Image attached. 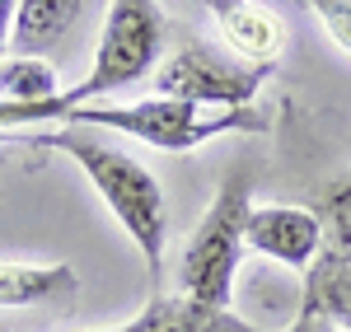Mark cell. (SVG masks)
<instances>
[{"instance_id":"6da1fadb","label":"cell","mask_w":351,"mask_h":332,"mask_svg":"<svg viewBox=\"0 0 351 332\" xmlns=\"http://www.w3.org/2000/svg\"><path fill=\"white\" fill-rule=\"evenodd\" d=\"M28 140L43 145V150H61L66 159H75L84 168V178L94 183V192L108 201V211L127 229V239L141 248L145 272H150V290L160 295L164 239H169V196L155 183V173L141 159H132L127 150H117L112 140L94 136L84 127H43Z\"/></svg>"},{"instance_id":"7a4b0ae2","label":"cell","mask_w":351,"mask_h":332,"mask_svg":"<svg viewBox=\"0 0 351 332\" xmlns=\"http://www.w3.org/2000/svg\"><path fill=\"white\" fill-rule=\"evenodd\" d=\"M66 127H84V131H122L132 140H145L155 150H169V155H183V150H197L216 136H230V131H267V117L258 108H234V112H211L197 108V103H183V99H136V103H89V108H75L61 117Z\"/></svg>"},{"instance_id":"3957f363","label":"cell","mask_w":351,"mask_h":332,"mask_svg":"<svg viewBox=\"0 0 351 332\" xmlns=\"http://www.w3.org/2000/svg\"><path fill=\"white\" fill-rule=\"evenodd\" d=\"M248 211H253V178L248 168H230L225 183L216 188L211 206L202 225L192 229L183 262H178V295H188L197 305H216L230 309L234 295V277H239V257H243V229H248Z\"/></svg>"},{"instance_id":"277c9868","label":"cell","mask_w":351,"mask_h":332,"mask_svg":"<svg viewBox=\"0 0 351 332\" xmlns=\"http://www.w3.org/2000/svg\"><path fill=\"white\" fill-rule=\"evenodd\" d=\"M164 33H169V19H164V10L155 0H108L104 33H99V52H94L89 75L75 89H61L66 112L89 108L94 99L145 80L150 66L164 52Z\"/></svg>"},{"instance_id":"5b68a950","label":"cell","mask_w":351,"mask_h":332,"mask_svg":"<svg viewBox=\"0 0 351 332\" xmlns=\"http://www.w3.org/2000/svg\"><path fill=\"white\" fill-rule=\"evenodd\" d=\"M271 71L276 66H248L234 52L188 42L164 61V71L155 75V89L164 99H183V103H197V108H211V112H234V108H253V99L267 84Z\"/></svg>"},{"instance_id":"8992f818","label":"cell","mask_w":351,"mask_h":332,"mask_svg":"<svg viewBox=\"0 0 351 332\" xmlns=\"http://www.w3.org/2000/svg\"><path fill=\"white\" fill-rule=\"evenodd\" d=\"M243 244L271 262H281V267L309 272L324 253V229H319V216L309 206H253Z\"/></svg>"},{"instance_id":"52a82bcc","label":"cell","mask_w":351,"mask_h":332,"mask_svg":"<svg viewBox=\"0 0 351 332\" xmlns=\"http://www.w3.org/2000/svg\"><path fill=\"white\" fill-rule=\"evenodd\" d=\"M216 28L225 38V52H234L248 66H276L286 52V19L267 0H206Z\"/></svg>"},{"instance_id":"ba28073f","label":"cell","mask_w":351,"mask_h":332,"mask_svg":"<svg viewBox=\"0 0 351 332\" xmlns=\"http://www.w3.org/2000/svg\"><path fill=\"white\" fill-rule=\"evenodd\" d=\"M127 332H263V328H253L248 318L230 314V309L197 305L188 295H164L160 290L127 323Z\"/></svg>"},{"instance_id":"9c48e42d","label":"cell","mask_w":351,"mask_h":332,"mask_svg":"<svg viewBox=\"0 0 351 332\" xmlns=\"http://www.w3.org/2000/svg\"><path fill=\"white\" fill-rule=\"evenodd\" d=\"M84 0H19L10 28V56H43L75 28Z\"/></svg>"},{"instance_id":"30bf717a","label":"cell","mask_w":351,"mask_h":332,"mask_svg":"<svg viewBox=\"0 0 351 332\" xmlns=\"http://www.w3.org/2000/svg\"><path fill=\"white\" fill-rule=\"evenodd\" d=\"M80 277L71 262H0V309L47 305L56 295H75Z\"/></svg>"},{"instance_id":"8fae6325","label":"cell","mask_w":351,"mask_h":332,"mask_svg":"<svg viewBox=\"0 0 351 332\" xmlns=\"http://www.w3.org/2000/svg\"><path fill=\"white\" fill-rule=\"evenodd\" d=\"M304 300H314L332 328L351 332V257L319 253V262L309 267V281H304Z\"/></svg>"},{"instance_id":"7c38bea8","label":"cell","mask_w":351,"mask_h":332,"mask_svg":"<svg viewBox=\"0 0 351 332\" xmlns=\"http://www.w3.org/2000/svg\"><path fill=\"white\" fill-rule=\"evenodd\" d=\"M61 89H56V75L52 66H43L38 56H5L0 61V103H47L56 99Z\"/></svg>"},{"instance_id":"4fadbf2b","label":"cell","mask_w":351,"mask_h":332,"mask_svg":"<svg viewBox=\"0 0 351 332\" xmlns=\"http://www.w3.org/2000/svg\"><path fill=\"white\" fill-rule=\"evenodd\" d=\"M314 216H319V229H324L328 257H351V173H342L328 188H319Z\"/></svg>"},{"instance_id":"5bb4252c","label":"cell","mask_w":351,"mask_h":332,"mask_svg":"<svg viewBox=\"0 0 351 332\" xmlns=\"http://www.w3.org/2000/svg\"><path fill=\"white\" fill-rule=\"evenodd\" d=\"M309 19H319L324 33L351 56V0H300Z\"/></svg>"},{"instance_id":"9a60e30c","label":"cell","mask_w":351,"mask_h":332,"mask_svg":"<svg viewBox=\"0 0 351 332\" xmlns=\"http://www.w3.org/2000/svg\"><path fill=\"white\" fill-rule=\"evenodd\" d=\"M286 332H337V328H332L324 314H319V305H314V300H300V314H295V323H291Z\"/></svg>"},{"instance_id":"2e32d148","label":"cell","mask_w":351,"mask_h":332,"mask_svg":"<svg viewBox=\"0 0 351 332\" xmlns=\"http://www.w3.org/2000/svg\"><path fill=\"white\" fill-rule=\"evenodd\" d=\"M14 10H19V0H0V52L10 47V28H14Z\"/></svg>"},{"instance_id":"e0dca14e","label":"cell","mask_w":351,"mask_h":332,"mask_svg":"<svg viewBox=\"0 0 351 332\" xmlns=\"http://www.w3.org/2000/svg\"><path fill=\"white\" fill-rule=\"evenodd\" d=\"M99 332H127V328H99Z\"/></svg>"}]
</instances>
